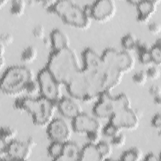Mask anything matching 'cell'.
<instances>
[{
    "mask_svg": "<svg viewBox=\"0 0 161 161\" xmlns=\"http://www.w3.org/2000/svg\"><path fill=\"white\" fill-rule=\"evenodd\" d=\"M82 60L83 72L99 94L104 91H111L121 83L124 74L106 65L101 55L94 50L85 48L82 53Z\"/></svg>",
    "mask_w": 161,
    "mask_h": 161,
    "instance_id": "obj_1",
    "label": "cell"
},
{
    "mask_svg": "<svg viewBox=\"0 0 161 161\" xmlns=\"http://www.w3.org/2000/svg\"><path fill=\"white\" fill-rule=\"evenodd\" d=\"M45 67L60 84L65 86L82 70L77 55L70 47L53 51Z\"/></svg>",
    "mask_w": 161,
    "mask_h": 161,
    "instance_id": "obj_2",
    "label": "cell"
},
{
    "mask_svg": "<svg viewBox=\"0 0 161 161\" xmlns=\"http://www.w3.org/2000/svg\"><path fill=\"white\" fill-rule=\"evenodd\" d=\"M14 108L29 113L35 125L44 126L53 119L56 104L42 97H23L17 99L14 103Z\"/></svg>",
    "mask_w": 161,
    "mask_h": 161,
    "instance_id": "obj_3",
    "label": "cell"
},
{
    "mask_svg": "<svg viewBox=\"0 0 161 161\" xmlns=\"http://www.w3.org/2000/svg\"><path fill=\"white\" fill-rule=\"evenodd\" d=\"M33 79V72L27 67L11 66L6 69L1 77V91L9 96L21 94L25 92L28 82Z\"/></svg>",
    "mask_w": 161,
    "mask_h": 161,
    "instance_id": "obj_4",
    "label": "cell"
},
{
    "mask_svg": "<svg viewBox=\"0 0 161 161\" xmlns=\"http://www.w3.org/2000/svg\"><path fill=\"white\" fill-rule=\"evenodd\" d=\"M129 108H131V101L126 94L113 96L110 91H104L99 95L92 112L97 118L109 119L118 111Z\"/></svg>",
    "mask_w": 161,
    "mask_h": 161,
    "instance_id": "obj_5",
    "label": "cell"
},
{
    "mask_svg": "<svg viewBox=\"0 0 161 161\" xmlns=\"http://www.w3.org/2000/svg\"><path fill=\"white\" fill-rule=\"evenodd\" d=\"M67 92L74 99L90 102L99 94L82 69L66 85Z\"/></svg>",
    "mask_w": 161,
    "mask_h": 161,
    "instance_id": "obj_6",
    "label": "cell"
},
{
    "mask_svg": "<svg viewBox=\"0 0 161 161\" xmlns=\"http://www.w3.org/2000/svg\"><path fill=\"white\" fill-rule=\"evenodd\" d=\"M101 55L106 65L123 74L131 71L135 67L134 57L125 50L109 47L106 48Z\"/></svg>",
    "mask_w": 161,
    "mask_h": 161,
    "instance_id": "obj_7",
    "label": "cell"
},
{
    "mask_svg": "<svg viewBox=\"0 0 161 161\" xmlns=\"http://www.w3.org/2000/svg\"><path fill=\"white\" fill-rule=\"evenodd\" d=\"M36 80L40 85L41 96L57 104L63 97L62 84L53 77L46 67L39 71Z\"/></svg>",
    "mask_w": 161,
    "mask_h": 161,
    "instance_id": "obj_8",
    "label": "cell"
},
{
    "mask_svg": "<svg viewBox=\"0 0 161 161\" xmlns=\"http://www.w3.org/2000/svg\"><path fill=\"white\" fill-rule=\"evenodd\" d=\"M60 17L67 25L79 29H87L92 19L83 8L72 1H70Z\"/></svg>",
    "mask_w": 161,
    "mask_h": 161,
    "instance_id": "obj_9",
    "label": "cell"
},
{
    "mask_svg": "<svg viewBox=\"0 0 161 161\" xmlns=\"http://www.w3.org/2000/svg\"><path fill=\"white\" fill-rule=\"evenodd\" d=\"M35 145V142L32 138H30L26 142L16 140L11 141L8 143L6 150L7 160L23 161L28 160Z\"/></svg>",
    "mask_w": 161,
    "mask_h": 161,
    "instance_id": "obj_10",
    "label": "cell"
},
{
    "mask_svg": "<svg viewBox=\"0 0 161 161\" xmlns=\"http://www.w3.org/2000/svg\"><path fill=\"white\" fill-rule=\"evenodd\" d=\"M47 133L52 142L65 143L70 141L72 131L69 125L61 118H53L47 126Z\"/></svg>",
    "mask_w": 161,
    "mask_h": 161,
    "instance_id": "obj_11",
    "label": "cell"
},
{
    "mask_svg": "<svg viewBox=\"0 0 161 161\" xmlns=\"http://www.w3.org/2000/svg\"><path fill=\"white\" fill-rule=\"evenodd\" d=\"M109 121L116 125L121 130H133L139 125L140 119L138 114L131 108L121 109L116 113Z\"/></svg>",
    "mask_w": 161,
    "mask_h": 161,
    "instance_id": "obj_12",
    "label": "cell"
},
{
    "mask_svg": "<svg viewBox=\"0 0 161 161\" xmlns=\"http://www.w3.org/2000/svg\"><path fill=\"white\" fill-rule=\"evenodd\" d=\"M116 12V4L113 0H98L91 4V17L99 22L111 19Z\"/></svg>",
    "mask_w": 161,
    "mask_h": 161,
    "instance_id": "obj_13",
    "label": "cell"
},
{
    "mask_svg": "<svg viewBox=\"0 0 161 161\" xmlns=\"http://www.w3.org/2000/svg\"><path fill=\"white\" fill-rule=\"evenodd\" d=\"M72 129L80 134H86L92 131H101V123L94 117L82 112L72 121Z\"/></svg>",
    "mask_w": 161,
    "mask_h": 161,
    "instance_id": "obj_14",
    "label": "cell"
},
{
    "mask_svg": "<svg viewBox=\"0 0 161 161\" xmlns=\"http://www.w3.org/2000/svg\"><path fill=\"white\" fill-rule=\"evenodd\" d=\"M56 106L63 116L72 120L82 112L80 105L73 99L69 97L63 96L57 103Z\"/></svg>",
    "mask_w": 161,
    "mask_h": 161,
    "instance_id": "obj_15",
    "label": "cell"
},
{
    "mask_svg": "<svg viewBox=\"0 0 161 161\" xmlns=\"http://www.w3.org/2000/svg\"><path fill=\"white\" fill-rule=\"evenodd\" d=\"M159 1L140 0L136 6L137 9V21L145 23L151 19L157 10Z\"/></svg>",
    "mask_w": 161,
    "mask_h": 161,
    "instance_id": "obj_16",
    "label": "cell"
},
{
    "mask_svg": "<svg viewBox=\"0 0 161 161\" xmlns=\"http://www.w3.org/2000/svg\"><path fill=\"white\" fill-rule=\"evenodd\" d=\"M50 40L53 51H58L70 47L67 35L58 28L53 29L51 31Z\"/></svg>",
    "mask_w": 161,
    "mask_h": 161,
    "instance_id": "obj_17",
    "label": "cell"
},
{
    "mask_svg": "<svg viewBox=\"0 0 161 161\" xmlns=\"http://www.w3.org/2000/svg\"><path fill=\"white\" fill-rule=\"evenodd\" d=\"M80 150L77 143L69 141L64 143L62 154L58 161L80 160Z\"/></svg>",
    "mask_w": 161,
    "mask_h": 161,
    "instance_id": "obj_18",
    "label": "cell"
},
{
    "mask_svg": "<svg viewBox=\"0 0 161 161\" xmlns=\"http://www.w3.org/2000/svg\"><path fill=\"white\" fill-rule=\"evenodd\" d=\"M80 160L103 161V160L98 150L97 145L88 143L80 150Z\"/></svg>",
    "mask_w": 161,
    "mask_h": 161,
    "instance_id": "obj_19",
    "label": "cell"
},
{
    "mask_svg": "<svg viewBox=\"0 0 161 161\" xmlns=\"http://www.w3.org/2000/svg\"><path fill=\"white\" fill-rule=\"evenodd\" d=\"M136 50L138 53V58L140 63L143 65H151L153 63L150 52V47L147 43L138 41Z\"/></svg>",
    "mask_w": 161,
    "mask_h": 161,
    "instance_id": "obj_20",
    "label": "cell"
},
{
    "mask_svg": "<svg viewBox=\"0 0 161 161\" xmlns=\"http://www.w3.org/2000/svg\"><path fill=\"white\" fill-rule=\"evenodd\" d=\"M139 40L131 33L124 35L121 39V43L124 50L130 52L136 50L137 44Z\"/></svg>",
    "mask_w": 161,
    "mask_h": 161,
    "instance_id": "obj_21",
    "label": "cell"
},
{
    "mask_svg": "<svg viewBox=\"0 0 161 161\" xmlns=\"http://www.w3.org/2000/svg\"><path fill=\"white\" fill-rule=\"evenodd\" d=\"M37 56V48L33 45H29L23 50L21 53V60L25 64H30L36 59Z\"/></svg>",
    "mask_w": 161,
    "mask_h": 161,
    "instance_id": "obj_22",
    "label": "cell"
},
{
    "mask_svg": "<svg viewBox=\"0 0 161 161\" xmlns=\"http://www.w3.org/2000/svg\"><path fill=\"white\" fill-rule=\"evenodd\" d=\"M143 157L142 152L138 148L133 147L125 151L120 156L122 161H138Z\"/></svg>",
    "mask_w": 161,
    "mask_h": 161,
    "instance_id": "obj_23",
    "label": "cell"
},
{
    "mask_svg": "<svg viewBox=\"0 0 161 161\" xmlns=\"http://www.w3.org/2000/svg\"><path fill=\"white\" fill-rule=\"evenodd\" d=\"M64 143L58 142H52L48 147L47 152L50 157L54 160H57L61 157Z\"/></svg>",
    "mask_w": 161,
    "mask_h": 161,
    "instance_id": "obj_24",
    "label": "cell"
},
{
    "mask_svg": "<svg viewBox=\"0 0 161 161\" xmlns=\"http://www.w3.org/2000/svg\"><path fill=\"white\" fill-rule=\"evenodd\" d=\"M26 2L23 0H14L11 1L10 6V13L14 16H22L26 9Z\"/></svg>",
    "mask_w": 161,
    "mask_h": 161,
    "instance_id": "obj_25",
    "label": "cell"
},
{
    "mask_svg": "<svg viewBox=\"0 0 161 161\" xmlns=\"http://www.w3.org/2000/svg\"><path fill=\"white\" fill-rule=\"evenodd\" d=\"M96 145L103 160H106L110 159V157L113 152V146L111 143L101 140Z\"/></svg>",
    "mask_w": 161,
    "mask_h": 161,
    "instance_id": "obj_26",
    "label": "cell"
},
{
    "mask_svg": "<svg viewBox=\"0 0 161 161\" xmlns=\"http://www.w3.org/2000/svg\"><path fill=\"white\" fill-rule=\"evenodd\" d=\"M150 52L152 58L153 63L159 66L161 64V42L158 39L150 48Z\"/></svg>",
    "mask_w": 161,
    "mask_h": 161,
    "instance_id": "obj_27",
    "label": "cell"
},
{
    "mask_svg": "<svg viewBox=\"0 0 161 161\" xmlns=\"http://www.w3.org/2000/svg\"><path fill=\"white\" fill-rule=\"evenodd\" d=\"M0 135L1 139L9 143L11 141L15 140L17 135V131L14 128L11 126H1Z\"/></svg>",
    "mask_w": 161,
    "mask_h": 161,
    "instance_id": "obj_28",
    "label": "cell"
},
{
    "mask_svg": "<svg viewBox=\"0 0 161 161\" xmlns=\"http://www.w3.org/2000/svg\"><path fill=\"white\" fill-rule=\"evenodd\" d=\"M121 131L122 130H121L119 128H118L116 125H114L110 121L107 123L102 129L103 134L105 136L110 138L118 135L119 133L121 132Z\"/></svg>",
    "mask_w": 161,
    "mask_h": 161,
    "instance_id": "obj_29",
    "label": "cell"
},
{
    "mask_svg": "<svg viewBox=\"0 0 161 161\" xmlns=\"http://www.w3.org/2000/svg\"><path fill=\"white\" fill-rule=\"evenodd\" d=\"M147 80L148 77L147 75L146 72L143 70L138 71L132 75L133 82L138 86L144 85L147 82Z\"/></svg>",
    "mask_w": 161,
    "mask_h": 161,
    "instance_id": "obj_30",
    "label": "cell"
},
{
    "mask_svg": "<svg viewBox=\"0 0 161 161\" xmlns=\"http://www.w3.org/2000/svg\"><path fill=\"white\" fill-rule=\"evenodd\" d=\"M25 91L30 95H35L40 92V85L38 80L33 79L29 81L26 86Z\"/></svg>",
    "mask_w": 161,
    "mask_h": 161,
    "instance_id": "obj_31",
    "label": "cell"
},
{
    "mask_svg": "<svg viewBox=\"0 0 161 161\" xmlns=\"http://www.w3.org/2000/svg\"><path fill=\"white\" fill-rule=\"evenodd\" d=\"M110 143L113 147L121 148L123 147L126 143V136L121 132L118 135L111 138Z\"/></svg>",
    "mask_w": 161,
    "mask_h": 161,
    "instance_id": "obj_32",
    "label": "cell"
},
{
    "mask_svg": "<svg viewBox=\"0 0 161 161\" xmlns=\"http://www.w3.org/2000/svg\"><path fill=\"white\" fill-rule=\"evenodd\" d=\"M145 72L148 79H150L152 80L158 79L160 75V71L158 66L157 65H150Z\"/></svg>",
    "mask_w": 161,
    "mask_h": 161,
    "instance_id": "obj_33",
    "label": "cell"
},
{
    "mask_svg": "<svg viewBox=\"0 0 161 161\" xmlns=\"http://www.w3.org/2000/svg\"><path fill=\"white\" fill-rule=\"evenodd\" d=\"M100 132L98 131H92L87 133L86 136L89 141V143L97 145L101 141V135Z\"/></svg>",
    "mask_w": 161,
    "mask_h": 161,
    "instance_id": "obj_34",
    "label": "cell"
},
{
    "mask_svg": "<svg viewBox=\"0 0 161 161\" xmlns=\"http://www.w3.org/2000/svg\"><path fill=\"white\" fill-rule=\"evenodd\" d=\"M33 36L37 39L43 40L45 38V28L42 25H35L32 30Z\"/></svg>",
    "mask_w": 161,
    "mask_h": 161,
    "instance_id": "obj_35",
    "label": "cell"
},
{
    "mask_svg": "<svg viewBox=\"0 0 161 161\" xmlns=\"http://www.w3.org/2000/svg\"><path fill=\"white\" fill-rule=\"evenodd\" d=\"M14 37L10 33H3L1 35L0 38V43H2L6 47L11 45L13 42Z\"/></svg>",
    "mask_w": 161,
    "mask_h": 161,
    "instance_id": "obj_36",
    "label": "cell"
},
{
    "mask_svg": "<svg viewBox=\"0 0 161 161\" xmlns=\"http://www.w3.org/2000/svg\"><path fill=\"white\" fill-rule=\"evenodd\" d=\"M149 32L153 35H158L161 31V25L158 22H152L148 26Z\"/></svg>",
    "mask_w": 161,
    "mask_h": 161,
    "instance_id": "obj_37",
    "label": "cell"
},
{
    "mask_svg": "<svg viewBox=\"0 0 161 161\" xmlns=\"http://www.w3.org/2000/svg\"><path fill=\"white\" fill-rule=\"evenodd\" d=\"M151 124L156 129L160 130L161 128V115L160 113H157L152 117Z\"/></svg>",
    "mask_w": 161,
    "mask_h": 161,
    "instance_id": "obj_38",
    "label": "cell"
},
{
    "mask_svg": "<svg viewBox=\"0 0 161 161\" xmlns=\"http://www.w3.org/2000/svg\"><path fill=\"white\" fill-rule=\"evenodd\" d=\"M149 93L153 97L160 96L161 95V88L158 85H152L149 87Z\"/></svg>",
    "mask_w": 161,
    "mask_h": 161,
    "instance_id": "obj_39",
    "label": "cell"
},
{
    "mask_svg": "<svg viewBox=\"0 0 161 161\" xmlns=\"http://www.w3.org/2000/svg\"><path fill=\"white\" fill-rule=\"evenodd\" d=\"M144 160L147 161H158L159 157L155 153L153 152H150L144 156Z\"/></svg>",
    "mask_w": 161,
    "mask_h": 161,
    "instance_id": "obj_40",
    "label": "cell"
},
{
    "mask_svg": "<svg viewBox=\"0 0 161 161\" xmlns=\"http://www.w3.org/2000/svg\"><path fill=\"white\" fill-rule=\"evenodd\" d=\"M153 102H154V104L155 105L160 106V104H161V97H160V96L153 97Z\"/></svg>",
    "mask_w": 161,
    "mask_h": 161,
    "instance_id": "obj_41",
    "label": "cell"
},
{
    "mask_svg": "<svg viewBox=\"0 0 161 161\" xmlns=\"http://www.w3.org/2000/svg\"><path fill=\"white\" fill-rule=\"evenodd\" d=\"M0 67H1V69H3V67H4V65H6V60H5V57L4 56L3 57H0Z\"/></svg>",
    "mask_w": 161,
    "mask_h": 161,
    "instance_id": "obj_42",
    "label": "cell"
},
{
    "mask_svg": "<svg viewBox=\"0 0 161 161\" xmlns=\"http://www.w3.org/2000/svg\"><path fill=\"white\" fill-rule=\"evenodd\" d=\"M0 55L1 57H3L4 56V53H5V48L6 47L3 45L2 43H0Z\"/></svg>",
    "mask_w": 161,
    "mask_h": 161,
    "instance_id": "obj_43",
    "label": "cell"
},
{
    "mask_svg": "<svg viewBox=\"0 0 161 161\" xmlns=\"http://www.w3.org/2000/svg\"><path fill=\"white\" fill-rule=\"evenodd\" d=\"M140 1H138V0H129L128 2L130 4H132L133 6H136L138 4V3H139Z\"/></svg>",
    "mask_w": 161,
    "mask_h": 161,
    "instance_id": "obj_44",
    "label": "cell"
},
{
    "mask_svg": "<svg viewBox=\"0 0 161 161\" xmlns=\"http://www.w3.org/2000/svg\"><path fill=\"white\" fill-rule=\"evenodd\" d=\"M7 3H8V1H5V0L1 1H0V7H1V8H3Z\"/></svg>",
    "mask_w": 161,
    "mask_h": 161,
    "instance_id": "obj_45",
    "label": "cell"
}]
</instances>
